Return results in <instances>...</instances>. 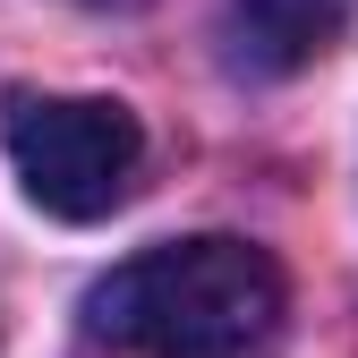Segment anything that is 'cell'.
<instances>
[{"mask_svg": "<svg viewBox=\"0 0 358 358\" xmlns=\"http://www.w3.org/2000/svg\"><path fill=\"white\" fill-rule=\"evenodd\" d=\"M282 264L248 239H171L85 290V324L137 358H256L282 333Z\"/></svg>", "mask_w": 358, "mask_h": 358, "instance_id": "1", "label": "cell"}, {"mask_svg": "<svg viewBox=\"0 0 358 358\" xmlns=\"http://www.w3.org/2000/svg\"><path fill=\"white\" fill-rule=\"evenodd\" d=\"M0 145H9L26 196L52 222H103L137 196L145 171V128L128 103L103 94H34L17 85L9 111H0Z\"/></svg>", "mask_w": 358, "mask_h": 358, "instance_id": "2", "label": "cell"}, {"mask_svg": "<svg viewBox=\"0 0 358 358\" xmlns=\"http://www.w3.org/2000/svg\"><path fill=\"white\" fill-rule=\"evenodd\" d=\"M358 26V0H231L222 9V60L239 77H299Z\"/></svg>", "mask_w": 358, "mask_h": 358, "instance_id": "3", "label": "cell"}, {"mask_svg": "<svg viewBox=\"0 0 358 358\" xmlns=\"http://www.w3.org/2000/svg\"><path fill=\"white\" fill-rule=\"evenodd\" d=\"M85 9H145V0H85Z\"/></svg>", "mask_w": 358, "mask_h": 358, "instance_id": "4", "label": "cell"}]
</instances>
